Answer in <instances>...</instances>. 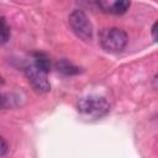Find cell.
<instances>
[{"instance_id":"1","label":"cell","mask_w":158,"mask_h":158,"mask_svg":"<svg viewBox=\"0 0 158 158\" xmlns=\"http://www.w3.org/2000/svg\"><path fill=\"white\" fill-rule=\"evenodd\" d=\"M128 42L127 33L118 27L102 28L99 32V43L109 53L122 52Z\"/></svg>"},{"instance_id":"2","label":"cell","mask_w":158,"mask_h":158,"mask_svg":"<svg viewBox=\"0 0 158 158\" xmlns=\"http://www.w3.org/2000/svg\"><path fill=\"white\" fill-rule=\"evenodd\" d=\"M77 110L89 118H101L110 111V104L104 96L90 95L78 100Z\"/></svg>"},{"instance_id":"3","label":"cell","mask_w":158,"mask_h":158,"mask_svg":"<svg viewBox=\"0 0 158 158\" xmlns=\"http://www.w3.org/2000/svg\"><path fill=\"white\" fill-rule=\"evenodd\" d=\"M68 23L77 37L83 41H91L93 38V23L83 10H74L68 16Z\"/></svg>"},{"instance_id":"4","label":"cell","mask_w":158,"mask_h":158,"mask_svg":"<svg viewBox=\"0 0 158 158\" xmlns=\"http://www.w3.org/2000/svg\"><path fill=\"white\" fill-rule=\"evenodd\" d=\"M25 74L31 83L32 88L38 93H48L51 90V84L47 79V74L37 69L32 63L25 67Z\"/></svg>"},{"instance_id":"5","label":"cell","mask_w":158,"mask_h":158,"mask_svg":"<svg viewBox=\"0 0 158 158\" xmlns=\"http://www.w3.org/2000/svg\"><path fill=\"white\" fill-rule=\"evenodd\" d=\"M101 7L104 9V11L106 12H110V14H114V15H122L125 14L131 2L130 1H125V0H120V1H114V2H100Z\"/></svg>"},{"instance_id":"6","label":"cell","mask_w":158,"mask_h":158,"mask_svg":"<svg viewBox=\"0 0 158 158\" xmlns=\"http://www.w3.org/2000/svg\"><path fill=\"white\" fill-rule=\"evenodd\" d=\"M32 64H33L37 69L42 70V72L46 73V74H48L49 70H51V59H49V57H48L46 53H43V52H36V53L33 54V62H32Z\"/></svg>"},{"instance_id":"7","label":"cell","mask_w":158,"mask_h":158,"mask_svg":"<svg viewBox=\"0 0 158 158\" xmlns=\"http://www.w3.org/2000/svg\"><path fill=\"white\" fill-rule=\"evenodd\" d=\"M57 69H58V72L63 73L64 75H75V74L80 73V69L67 59H60L57 63Z\"/></svg>"},{"instance_id":"8","label":"cell","mask_w":158,"mask_h":158,"mask_svg":"<svg viewBox=\"0 0 158 158\" xmlns=\"http://www.w3.org/2000/svg\"><path fill=\"white\" fill-rule=\"evenodd\" d=\"M10 38V27L4 17H0V43H6Z\"/></svg>"},{"instance_id":"9","label":"cell","mask_w":158,"mask_h":158,"mask_svg":"<svg viewBox=\"0 0 158 158\" xmlns=\"http://www.w3.org/2000/svg\"><path fill=\"white\" fill-rule=\"evenodd\" d=\"M7 151H9L7 142H6V141H5L2 137H0V157L5 156V154L7 153Z\"/></svg>"},{"instance_id":"10","label":"cell","mask_w":158,"mask_h":158,"mask_svg":"<svg viewBox=\"0 0 158 158\" xmlns=\"http://www.w3.org/2000/svg\"><path fill=\"white\" fill-rule=\"evenodd\" d=\"M156 32H157V22H154L153 26H152V36H153V40H154V41H157V35H156Z\"/></svg>"},{"instance_id":"11","label":"cell","mask_w":158,"mask_h":158,"mask_svg":"<svg viewBox=\"0 0 158 158\" xmlns=\"http://www.w3.org/2000/svg\"><path fill=\"white\" fill-rule=\"evenodd\" d=\"M5 106V99H4V96L0 94V109H2Z\"/></svg>"},{"instance_id":"12","label":"cell","mask_w":158,"mask_h":158,"mask_svg":"<svg viewBox=\"0 0 158 158\" xmlns=\"http://www.w3.org/2000/svg\"><path fill=\"white\" fill-rule=\"evenodd\" d=\"M2 83H4V79H2L1 77H0V84H2Z\"/></svg>"}]
</instances>
